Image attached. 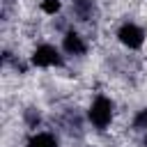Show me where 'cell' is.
Instances as JSON below:
<instances>
[{"label": "cell", "instance_id": "obj_1", "mask_svg": "<svg viewBox=\"0 0 147 147\" xmlns=\"http://www.w3.org/2000/svg\"><path fill=\"white\" fill-rule=\"evenodd\" d=\"M115 119V103L110 96L106 94H96L87 108V122L96 129V131H106Z\"/></svg>", "mask_w": 147, "mask_h": 147}, {"label": "cell", "instance_id": "obj_2", "mask_svg": "<svg viewBox=\"0 0 147 147\" xmlns=\"http://www.w3.org/2000/svg\"><path fill=\"white\" fill-rule=\"evenodd\" d=\"M115 37H117V41H119L124 48H129V51H138V48L145 46L147 32H145L142 25H138V23H133V21H124V23L117 28Z\"/></svg>", "mask_w": 147, "mask_h": 147}, {"label": "cell", "instance_id": "obj_3", "mask_svg": "<svg viewBox=\"0 0 147 147\" xmlns=\"http://www.w3.org/2000/svg\"><path fill=\"white\" fill-rule=\"evenodd\" d=\"M30 62L39 69H55V67L64 64V57L60 55V51L53 44H39V46H34V51L30 55Z\"/></svg>", "mask_w": 147, "mask_h": 147}, {"label": "cell", "instance_id": "obj_4", "mask_svg": "<svg viewBox=\"0 0 147 147\" xmlns=\"http://www.w3.org/2000/svg\"><path fill=\"white\" fill-rule=\"evenodd\" d=\"M62 51L67 55H71V57H80V55L87 53V41H85V37L78 30L69 28L64 32V37H62Z\"/></svg>", "mask_w": 147, "mask_h": 147}, {"label": "cell", "instance_id": "obj_5", "mask_svg": "<svg viewBox=\"0 0 147 147\" xmlns=\"http://www.w3.org/2000/svg\"><path fill=\"white\" fill-rule=\"evenodd\" d=\"M94 0H71V11L76 16V21L80 23H90L94 16Z\"/></svg>", "mask_w": 147, "mask_h": 147}, {"label": "cell", "instance_id": "obj_6", "mask_svg": "<svg viewBox=\"0 0 147 147\" xmlns=\"http://www.w3.org/2000/svg\"><path fill=\"white\" fill-rule=\"evenodd\" d=\"M25 147H60V142H57V136L51 131H34L28 138Z\"/></svg>", "mask_w": 147, "mask_h": 147}, {"label": "cell", "instance_id": "obj_7", "mask_svg": "<svg viewBox=\"0 0 147 147\" xmlns=\"http://www.w3.org/2000/svg\"><path fill=\"white\" fill-rule=\"evenodd\" d=\"M39 9H41L46 16H55V14L62 11V2H60V0H41Z\"/></svg>", "mask_w": 147, "mask_h": 147}, {"label": "cell", "instance_id": "obj_8", "mask_svg": "<svg viewBox=\"0 0 147 147\" xmlns=\"http://www.w3.org/2000/svg\"><path fill=\"white\" fill-rule=\"evenodd\" d=\"M131 129H133V131H142V133L147 131V108L136 113V117H133V122H131Z\"/></svg>", "mask_w": 147, "mask_h": 147}, {"label": "cell", "instance_id": "obj_9", "mask_svg": "<svg viewBox=\"0 0 147 147\" xmlns=\"http://www.w3.org/2000/svg\"><path fill=\"white\" fill-rule=\"evenodd\" d=\"M142 142H145V147H147V131H145V140H142Z\"/></svg>", "mask_w": 147, "mask_h": 147}, {"label": "cell", "instance_id": "obj_10", "mask_svg": "<svg viewBox=\"0 0 147 147\" xmlns=\"http://www.w3.org/2000/svg\"><path fill=\"white\" fill-rule=\"evenodd\" d=\"M90 147H94V145H90Z\"/></svg>", "mask_w": 147, "mask_h": 147}]
</instances>
